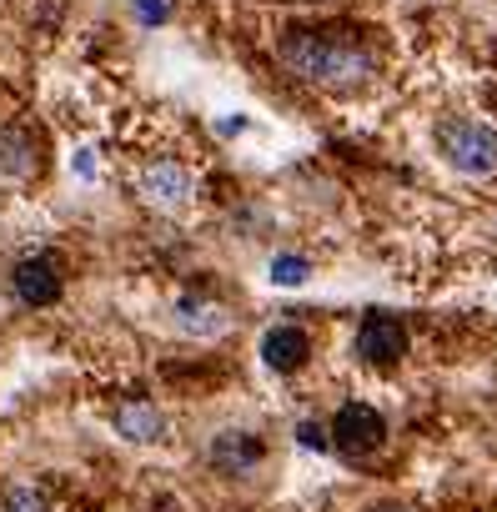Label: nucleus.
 I'll use <instances>...</instances> for the list:
<instances>
[{
    "label": "nucleus",
    "instance_id": "obj_1",
    "mask_svg": "<svg viewBox=\"0 0 497 512\" xmlns=\"http://www.w3.org/2000/svg\"><path fill=\"white\" fill-rule=\"evenodd\" d=\"M277 61L322 91H362L382 71V51L367 26L352 21H302L277 36Z\"/></svg>",
    "mask_w": 497,
    "mask_h": 512
},
{
    "label": "nucleus",
    "instance_id": "obj_2",
    "mask_svg": "<svg viewBox=\"0 0 497 512\" xmlns=\"http://www.w3.org/2000/svg\"><path fill=\"white\" fill-rule=\"evenodd\" d=\"M437 146H442V156H447V166L457 176L482 181V176L497 171V126H487V121H467V116L442 121L437 126Z\"/></svg>",
    "mask_w": 497,
    "mask_h": 512
},
{
    "label": "nucleus",
    "instance_id": "obj_3",
    "mask_svg": "<svg viewBox=\"0 0 497 512\" xmlns=\"http://www.w3.org/2000/svg\"><path fill=\"white\" fill-rule=\"evenodd\" d=\"M352 352H357L362 367H372V372H392V367L407 362V352H412V332H407V322H402L397 312H367V317L357 322V332H352Z\"/></svg>",
    "mask_w": 497,
    "mask_h": 512
},
{
    "label": "nucleus",
    "instance_id": "obj_4",
    "mask_svg": "<svg viewBox=\"0 0 497 512\" xmlns=\"http://www.w3.org/2000/svg\"><path fill=\"white\" fill-rule=\"evenodd\" d=\"M327 442H332L337 457L362 462V457H372V452L387 442V417H382L372 402H342V407L327 417Z\"/></svg>",
    "mask_w": 497,
    "mask_h": 512
},
{
    "label": "nucleus",
    "instance_id": "obj_5",
    "mask_svg": "<svg viewBox=\"0 0 497 512\" xmlns=\"http://www.w3.org/2000/svg\"><path fill=\"white\" fill-rule=\"evenodd\" d=\"M11 292H16V302H21V307H31V312L56 307V302H61V292H66V267H61V256H56V251L21 256L16 272H11Z\"/></svg>",
    "mask_w": 497,
    "mask_h": 512
},
{
    "label": "nucleus",
    "instance_id": "obj_6",
    "mask_svg": "<svg viewBox=\"0 0 497 512\" xmlns=\"http://www.w3.org/2000/svg\"><path fill=\"white\" fill-rule=\"evenodd\" d=\"M206 462H211V472H221V477H252V472H262V462H267V442H262V432H252V427H221V432L206 442Z\"/></svg>",
    "mask_w": 497,
    "mask_h": 512
},
{
    "label": "nucleus",
    "instance_id": "obj_7",
    "mask_svg": "<svg viewBox=\"0 0 497 512\" xmlns=\"http://www.w3.org/2000/svg\"><path fill=\"white\" fill-rule=\"evenodd\" d=\"M136 191L151 211H181L191 201V171L176 156H151L136 176Z\"/></svg>",
    "mask_w": 497,
    "mask_h": 512
},
{
    "label": "nucleus",
    "instance_id": "obj_8",
    "mask_svg": "<svg viewBox=\"0 0 497 512\" xmlns=\"http://www.w3.org/2000/svg\"><path fill=\"white\" fill-rule=\"evenodd\" d=\"M312 352H317V342L302 322H272L262 332V367L277 377H297L312 362Z\"/></svg>",
    "mask_w": 497,
    "mask_h": 512
},
{
    "label": "nucleus",
    "instance_id": "obj_9",
    "mask_svg": "<svg viewBox=\"0 0 497 512\" xmlns=\"http://www.w3.org/2000/svg\"><path fill=\"white\" fill-rule=\"evenodd\" d=\"M111 427H116L126 442L151 447V442L166 437V412H161L151 397H121V402L111 407Z\"/></svg>",
    "mask_w": 497,
    "mask_h": 512
},
{
    "label": "nucleus",
    "instance_id": "obj_10",
    "mask_svg": "<svg viewBox=\"0 0 497 512\" xmlns=\"http://www.w3.org/2000/svg\"><path fill=\"white\" fill-rule=\"evenodd\" d=\"M176 327L196 342H211V337H226L231 332V312L201 292H181L176 297Z\"/></svg>",
    "mask_w": 497,
    "mask_h": 512
},
{
    "label": "nucleus",
    "instance_id": "obj_11",
    "mask_svg": "<svg viewBox=\"0 0 497 512\" xmlns=\"http://www.w3.org/2000/svg\"><path fill=\"white\" fill-rule=\"evenodd\" d=\"M41 171V136L31 126H0V176H36Z\"/></svg>",
    "mask_w": 497,
    "mask_h": 512
},
{
    "label": "nucleus",
    "instance_id": "obj_12",
    "mask_svg": "<svg viewBox=\"0 0 497 512\" xmlns=\"http://www.w3.org/2000/svg\"><path fill=\"white\" fill-rule=\"evenodd\" d=\"M0 512H56V502L46 497V487L36 482H16L0 492Z\"/></svg>",
    "mask_w": 497,
    "mask_h": 512
},
{
    "label": "nucleus",
    "instance_id": "obj_13",
    "mask_svg": "<svg viewBox=\"0 0 497 512\" xmlns=\"http://www.w3.org/2000/svg\"><path fill=\"white\" fill-rule=\"evenodd\" d=\"M312 277V262L302 251H277L272 256V287H302Z\"/></svg>",
    "mask_w": 497,
    "mask_h": 512
},
{
    "label": "nucleus",
    "instance_id": "obj_14",
    "mask_svg": "<svg viewBox=\"0 0 497 512\" xmlns=\"http://www.w3.org/2000/svg\"><path fill=\"white\" fill-rule=\"evenodd\" d=\"M131 11L141 26H166L171 21V0H131Z\"/></svg>",
    "mask_w": 497,
    "mask_h": 512
},
{
    "label": "nucleus",
    "instance_id": "obj_15",
    "mask_svg": "<svg viewBox=\"0 0 497 512\" xmlns=\"http://www.w3.org/2000/svg\"><path fill=\"white\" fill-rule=\"evenodd\" d=\"M297 442L312 447V452H332V442H327V422H297Z\"/></svg>",
    "mask_w": 497,
    "mask_h": 512
}]
</instances>
